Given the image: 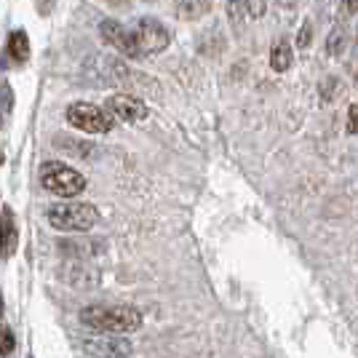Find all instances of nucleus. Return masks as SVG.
Instances as JSON below:
<instances>
[{
  "mask_svg": "<svg viewBox=\"0 0 358 358\" xmlns=\"http://www.w3.org/2000/svg\"><path fill=\"white\" fill-rule=\"evenodd\" d=\"M80 324L99 334H129L142 327V313L129 305H89L80 310Z\"/></svg>",
  "mask_w": 358,
  "mask_h": 358,
  "instance_id": "f257e3e1",
  "label": "nucleus"
},
{
  "mask_svg": "<svg viewBox=\"0 0 358 358\" xmlns=\"http://www.w3.org/2000/svg\"><path fill=\"white\" fill-rule=\"evenodd\" d=\"M51 227L64 230V233H86L94 224L99 222V211L91 203H78V201H67V203H54L45 211Z\"/></svg>",
  "mask_w": 358,
  "mask_h": 358,
  "instance_id": "f03ea898",
  "label": "nucleus"
},
{
  "mask_svg": "<svg viewBox=\"0 0 358 358\" xmlns=\"http://www.w3.org/2000/svg\"><path fill=\"white\" fill-rule=\"evenodd\" d=\"M41 185L59 198H78L86 190V177L62 161H45L41 166Z\"/></svg>",
  "mask_w": 358,
  "mask_h": 358,
  "instance_id": "7ed1b4c3",
  "label": "nucleus"
},
{
  "mask_svg": "<svg viewBox=\"0 0 358 358\" xmlns=\"http://www.w3.org/2000/svg\"><path fill=\"white\" fill-rule=\"evenodd\" d=\"M67 123L83 131V134H107L115 129V118L107 113L105 107H96L91 102H75V105L67 107L64 113Z\"/></svg>",
  "mask_w": 358,
  "mask_h": 358,
  "instance_id": "20e7f679",
  "label": "nucleus"
},
{
  "mask_svg": "<svg viewBox=\"0 0 358 358\" xmlns=\"http://www.w3.org/2000/svg\"><path fill=\"white\" fill-rule=\"evenodd\" d=\"M99 38H102L107 45H113L115 51H120L123 57H129V59H142V48L136 43L134 27H126L118 19H105V22L99 24Z\"/></svg>",
  "mask_w": 358,
  "mask_h": 358,
  "instance_id": "39448f33",
  "label": "nucleus"
},
{
  "mask_svg": "<svg viewBox=\"0 0 358 358\" xmlns=\"http://www.w3.org/2000/svg\"><path fill=\"white\" fill-rule=\"evenodd\" d=\"M134 35H136L139 48H142V57L161 54V51H166L169 43H171V32L166 30L158 19H152V16H142V19L136 22Z\"/></svg>",
  "mask_w": 358,
  "mask_h": 358,
  "instance_id": "423d86ee",
  "label": "nucleus"
},
{
  "mask_svg": "<svg viewBox=\"0 0 358 358\" xmlns=\"http://www.w3.org/2000/svg\"><path fill=\"white\" fill-rule=\"evenodd\" d=\"M105 110L120 123H136V120L148 118V105L136 96H129V94H113L107 96Z\"/></svg>",
  "mask_w": 358,
  "mask_h": 358,
  "instance_id": "0eeeda50",
  "label": "nucleus"
},
{
  "mask_svg": "<svg viewBox=\"0 0 358 358\" xmlns=\"http://www.w3.org/2000/svg\"><path fill=\"white\" fill-rule=\"evenodd\" d=\"M86 350L94 358H129L131 350H134V345L129 343L126 337H120V334H105V337L89 340Z\"/></svg>",
  "mask_w": 358,
  "mask_h": 358,
  "instance_id": "6e6552de",
  "label": "nucleus"
},
{
  "mask_svg": "<svg viewBox=\"0 0 358 358\" xmlns=\"http://www.w3.org/2000/svg\"><path fill=\"white\" fill-rule=\"evenodd\" d=\"M6 54L16 64H24V62L30 59V38H27V32L24 30L8 32V38H6Z\"/></svg>",
  "mask_w": 358,
  "mask_h": 358,
  "instance_id": "1a4fd4ad",
  "label": "nucleus"
},
{
  "mask_svg": "<svg viewBox=\"0 0 358 358\" xmlns=\"http://www.w3.org/2000/svg\"><path fill=\"white\" fill-rule=\"evenodd\" d=\"M292 64H294V51H292V45H289V41H278V43L270 48V67H273L275 73H286Z\"/></svg>",
  "mask_w": 358,
  "mask_h": 358,
  "instance_id": "9d476101",
  "label": "nucleus"
},
{
  "mask_svg": "<svg viewBox=\"0 0 358 358\" xmlns=\"http://www.w3.org/2000/svg\"><path fill=\"white\" fill-rule=\"evenodd\" d=\"M209 0H177V14L185 19H195V16L209 11Z\"/></svg>",
  "mask_w": 358,
  "mask_h": 358,
  "instance_id": "9b49d317",
  "label": "nucleus"
},
{
  "mask_svg": "<svg viewBox=\"0 0 358 358\" xmlns=\"http://www.w3.org/2000/svg\"><path fill=\"white\" fill-rule=\"evenodd\" d=\"M3 222H6V254H14L16 249V224L11 209H3Z\"/></svg>",
  "mask_w": 358,
  "mask_h": 358,
  "instance_id": "f8f14e48",
  "label": "nucleus"
},
{
  "mask_svg": "<svg viewBox=\"0 0 358 358\" xmlns=\"http://www.w3.org/2000/svg\"><path fill=\"white\" fill-rule=\"evenodd\" d=\"M343 48H345V30L343 27H334V30L329 32L327 54L329 57H337V54H343Z\"/></svg>",
  "mask_w": 358,
  "mask_h": 358,
  "instance_id": "ddd939ff",
  "label": "nucleus"
},
{
  "mask_svg": "<svg viewBox=\"0 0 358 358\" xmlns=\"http://www.w3.org/2000/svg\"><path fill=\"white\" fill-rule=\"evenodd\" d=\"M14 348H16L14 331H11L8 327H0V356L3 358L11 356V353H14Z\"/></svg>",
  "mask_w": 358,
  "mask_h": 358,
  "instance_id": "4468645a",
  "label": "nucleus"
},
{
  "mask_svg": "<svg viewBox=\"0 0 358 358\" xmlns=\"http://www.w3.org/2000/svg\"><path fill=\"white\" fill-rule=\"evenodd\" d=\"M243 14L252 16V19H259L265 14V0H243Z\"/></svg>",
  "mask_w": 358,
  "mask_h": 358,
  "instance_id": "2eb2a0df",
  "label": "nucleus"
},
{
  "mask_svg": "<svg viewBox=\"0 0 358 358\" xmlns=\"http://www.w3.org/2000/svg\"><path fill=\"white\" fill-rule=\"evenodd\" d=\"M321 94H324V99H334L337 94H340V78H327L324 83H321Z\"/></svg>",
  "mask_w": 358,
  "mask_h": 358,
  "instance_id": "dca6fc26",
  "label": "nucleus"
},
{
  "mask_svg": "<svg viewBox=\"0 0 358 358\" xmlns=\"http://www.w3.org/2000/svg\"><path fill=\"white\" fill-rule=\"evenodd\" d=\"M310 35H313V24H310V22H305V24H302V30H299V38H297L299 48H308V45H310Z\"/></svg>",
  "mask_w": 358,
  "mask_h": 358,
  "instance_id": "f3484780",
  "label": "nucleus"
},
{
  "mask_svg": "<svg viewBox=\"0 0 358 358\" xmlns=\"http://www.w3.org/2000/svg\"><path fill=\"white\" fill-rule=\"evenodd\" d=\"M348 134H358V105L348 110Z\"/></svg>",
  "mask_w": 358,
  "mask_h": 358,
  "instance_id": "a211bd4d",
  "label": "nucleus"
},
{
  "mask_svg": "<svg viewBox=\"0 0 358 358\" xmlns=\"http://www.w3.org/2000/svg\"><path fill=\"white\" fill-rule=\"evenodd\" d=\"M0 254H6V222H3V211H0Z\"/></svg>",
  "mask_w": 358,
  "mask_h": 358,
  "instance_id": "6ab92c4d",
  "label": "nucleus"
},
{
  "mask_svg": "<svg viewBox=\"0 0 358 358\" xmlns=\"http://www.w3.org/2000/svg\"><path fill=\"white\" fill-rule=\"evenodd\" d=\"M345 14L348 16L358 14V0H345Z\"/></svg>",
  "mask_w": 358,
  "mask_h": 358,
  "instance_id": "aec40b11",
  "label": "nucleus"
},
{
  "mask_svg": "<svg viewBox=\"0 0 358 358\" xmlns=\"http://www.w3.org/2000/svg\"><path fill=\"white\" fill-rule=\"evenodd\" d=\"M0 315H3V297H0Z\"/></svg>",
  "mask_w": 358,
  "mask_h": 358,
  "instance_id": "412c9836",
  "label": "nucleus"
},
{
  "mask_svg": "<svg viewBox=\"0 0 358 358\" xmlns=\"http://www.w3.org/2000/svg\"><path fill=\"white\" fill-rule=\"evenodd\" d=\"M356 45H358V27H356Z\"/></svg>",
  "mask_w": 358,
  "mask_h": 358,
  "instance_id": "4be33fe9",
  "label": "nucleus"
},
{
  "mask_svg": "<svg viewBox=\"0 0 358 358\" xmlns=\"http://www.w3.org/2000/svg\"><path fill=\"white\" fill-rule=\"evenodd\" d=\"M0 164H3V152H0Z\"/></svg>",
  "mask_w": 358,
  "mask_h": 358,
  "instance_id": "5701e85b",
  "label": "nucleus"
},
{
  "mask_svg": "<svg viewBox=\"0 0 358 358\" xmlns=\"http://www.w3.org/2000/svg\"><path fill=\"white\" fill-rule=\"evenodd\" d=\"M356 86H358V73H356Z\"/></svg>",
  "mask_w": 358,
  "mask_h": 358,
  "instance_id": "b1692460",
  "label": "nucleus"
}]
</instances>
